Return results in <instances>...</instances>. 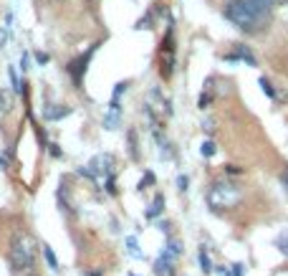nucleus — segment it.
Segmentation results:
<instances>
[{"label":"nucleus","mask_w":288,"mask_h":276,"mask_svg":"<svg viewBox=\"0 0 288 276\" xmlns=\"http://www.w3.org/2000/svg\"><path fill=\"white\" fill-rule=\"evenodd\" d=\"M3 167H5V160H3V157H0V170H3Z\"/></svg>","instance_id":"obj_33"},{"label":"nucleus","mask_w":288,"mask_h":276,"mask_svg":"<svg viewBox=\"0 0 288 276\" xmlns=\"http://www.w3.org/2000/svg\"><path fill=\"white\" fill-rule=\"evenodd\" d=\"M162 253H165V256H169V259L174 261V259H177V256H180V253H182V246H180V241H174V238H169Z\"/></svg>","instance_id":"obj_11"},{"label":"nucleus","mask_w":288,"mask_h":276,"mask_svg":"<svg viewBox=\"0 0 288 276\" xmlns=\"http://www.w3.org/2000/svg\"><path fill=\"white\" fill-rule=\"evenodd\" d=\"M210 99H212V92H210V87H205V92L200 94V99H197V107H200V109H207V107H210Z\"/></svg>","instance_id":"obj_17"},{"label":"nucleus","mask_w":288,"mask_h":276,"mask_svg":"<svg viewBox=\"0 0 288 276\" xmlns=\"http://www.w3.org/2000/svg\"><path fill=\"white\" fill-rule=\"evenodd\" d=\"M225 58H228V61H246L248 66H258V61H255V56L250 53V48H248V46H240V44L235 46V53H228Z\"/></svg>","instance_id":"obj_6"},{"label":"nucleus","mask_w":288,"mask_h":276,"mask_svg":"<svg viewBox=\"0 0 288 276\" xmlns=\"http://www.w3.org/2000/svg\"><path fill=\"white\" fill-rule=\"evenodd\" d=\"M281 185H283V190H286V195H288V170L281 175Z\"/></svg>","instance_id":"obj_28"},{"label":"nucleus","mask_w":288,"mask_h":276,"mask_svg":"<svg viewBox=\"0 0 288 276\" xmlns=\"http://www.w3.org/2000/svg\"><path fill=\"white\" fill-rule=\"evenodd\" d=\"M225 173H228V175H240L243 170H240V167H235V165H228V167H225Z\"/></svg>","instance_id":"obj_26"},{"label":"nucleus","mask_w":288,"mask_h":276,"mask_svg":"<svg viewBox=\"0 0 288 276\" xmlns=\"http://www.w3.org/2000/svg\"><path fill=\"white\" fill-rule=\"evenodd\" d=\"M160 230L162 233H169V221H160Z\"/></svg>","instance_id":"obj_30"},{"label":"nucleus","mask_w":288,"mask_h":276,"mask_svg":"<svg viewBox=\"0 0 288 276\" xmlns=\"http://www.w3.org/2000/svg\"><path fill=\"white\" fill-rule=\"evenodd\" d=\"M94 51H96V46H91V48H88V53H86V56H81V58H76V61L71 63V66H69V69H66V71H69V74H71V79H74V84H76V89H81V76L86 74V63H88V61H91V56H94Z\"/></svg>","instance_id":"obj_5"},{"label":"nucleus","mask_w":288,"mask_h":276,"mask_svg":"<svg viewBox=\"0 0 288 276\" xmlns=\"http://www.w3.org/2000/svg\"><path fill=\"white\" fill-rule=\"evenodd\" d=\"M36 241L31 233L26 230H18L13 241H10V248H8V264H10V271L13 274H33L36 269V259H38V251H36Z\"/></svg>","instance_id":"obj_2"},{"label":"nucleus","mask_w":288,"mask_h":276,"mask_svg":"<svg viewBox=\"0 0 288 276\" xmlns=\"http://www.w3.org/2000/svg\"><path fill=\"white\" fill-rule=\"evenodd\" d=\"M152 23H154V15H152V13H147L144 18H139L137 28H152Z\"/></svg>","instance_id":"obj_20"},{"label":"nucleus","mask_w":288,"mask_h":276,"mask_svg":"<svg viewBox=\"0 0 288 276\" xmlns=\"http://www.w3.org/2000/svg\"><path fill=\"white\" fill-rule=\"evenodd\" d=\"M26 276H36V274H26Z\"/></svg>","instance_id":"obj_34"},{"label":"nucleus","mask_w":288,"mask_h":276,"mask_svg":"<svg viewBox=\"0 0 288 276\" xmlns=\"http://www.w3.org/2000/svg\"><path fill=\"white\" fill-rule=\"evenodd\" d=\"M212 274H217V276H230V266H215Z\"/></svg>","instance_id":"obj_24"},{"label":"nucleus","mask_w":288,"mask_h":276,"mask_svg":"<svg viewBox=\"0 0 288 276\" xmlns=\"http://www.w3.org/2000/svg\"><path fill=\"white\" fill-rule=\"evenodd\" d=\"M10 81H13V92L20 94V84H18V76H15V69H10Z\"/></svg>","instance_id":"obj_23"},{"label":"nucleus","mask_w":288,"mask_h":276,"mask_svg":"<svg viewBox=\"0 0 288 276\" xmlns=\"http://www.w3.org/2000/svg\"><path fill=\"white\" fill-rule=\"evenodd\" d=\"M197 261H200V269H203V274H212V271H215V266H212V259H210V253L205 251V246L200 248V253H197Z\"/></svg>","instance_id":"obj_10"},{"label":"nucleus","mask_w":288,"mask_h":276,"mask_svg":"<svg viewBox=\"0 0 288 276\" xmlns=\"http://www.w3.org/2000/svg\"><path fill=\"white\" fill-rule=\"evenodd\" d=\"M243 274H246V264H240V261H238V264L230 266V276H243Z\"/></svg>","instance_id":"obj_21"},{"label":"nucleus","mask_w":288,"mask_h":276,"mask_svg":"<svg viewBox=\"0 0 288 276\" xmlns=\"http://www.w3.org/2000/svg\"><path fill=\"white\" fill-rule=\"evenodd\" d=\"M71 114V107H61V104H53V107H48L46 112H43V117H46L48 122H56V119H63Z\"/></svg>","instance_id":"obj_8"},{"label":"nucleus","mask_w":288,"mask_h":276,"mask_svg":"<svg viewBox=\"0 0 288 276\" xmlns=\"http://www.w3.org/2000/svg\"><path fill=\"white\" fill-rule=\"evenodd\" d=\"M126 87H129L126 81L117 84V89H114V94H112V101H109V112H106V117H104V130H117V127H119V117H122V94L126 92Z\"/></svg>","instance_id":"obj_4"},{"label":"nucleus","mask_w":288,"mask_h":276,"mask_svg":"<svg viewBox=\"0 0 288 276\" xmlns=\"http://www.w3.org/2000/svg\"><path fill=\"white\" fill-rule=\"evenodd\" d=\"M147 185H154V173H152V170H147V173H144V178L139 183V190H144Z\"/></svg>","instance_id":"obj_19"},{"label":"nucleus","mask_w":288,"mask_h":276,"mask_svg":"<svg viewBox=\"0 0 288 276\" xmlns=\"http://www.w3.org/2000/svg\"><path fill=\"white\" fill-rule=\"evenodd\" d=\"M104 274V269H99V271H83L81 276H101Z\"/></svg>","instance_id":"obj_31"},{"label":"nucleus","mask_w":288,"mask_h":276,"mask_svg":"<svg viewBox=\"0 0 288 276\" xmlns=\"http://www.w3.org/2000/svg\"><path fill=\"white\" fill-rule=\"evenodd\" d=\"M129 144H131V157H139V152H137V135L134 132H129Z\"/></svg>","instance_id":"obj_22"},{"label":"nucleus","mask_w":288,"mask_h":276,"mask_svg":"<svg viewBox=\"0 0 288 276\" xmlns=\"http://www.w3.org/2000/svg\"><path fill=\"white\" fill-rule=\"evenodd\" d=\"M258 84H260V89H263V94L268 96V99H273V101H278V94H276V89H273V84L265 79V76H260L258 79Z\"/></svg>","instance_id":"obj_14"},{"label":"nucleus","mask_w":288,"mask_h":276,"mask_svg":"<svg viewBox=\"0 0 288 276\" xmlns=\"http://www.w3.org/2000/svg\"><path fill=\"white\" fill-rule=\"evenodd\" d=\"M276 0H225L223 15L246 33H258L271 20Z\"/></svg>","instance_id":"obj_1"},{"label":"nucleus","mask_w":288,"mask_h":276,"mask_svg":"<svg viewBox=\"0 0 288 276\" xmlns=\"http://www.w3.org/2000/svg\"><path fill=\"white\" fill-rule=\"evenodd\" d=\"M205 200H207V205H210L212 210H228V208H235V205L243 200V190H240L235 183L217 180V183H212V187L207 190Z\"/></svg>","instance_id":"obj_3"},{"label":"nucleus","mask_w":288,"mask_h":276,"mask_svg":"<svg viewBox=\"0 0 288 276\" xmlns=\"http://www.w3.org/2000/svg\"><path fill=\"white\" fill-rule=\"evenodd\" d=\"M20 69H23V74L31 69V66H28V53H23V56H20Z\"/></svg>","instance_id":"obj_25"},{"label":"nucleus","mask_w":288,"mask_h":276,"mask_svg":"<svg viewBox=\"0 0 288 276\" xmlns=\"http://www.w3.org/2000/svg\"><path fill=\"white\" fill-rule=\"evenodd\" d=\"M43 259H46L51 271H58V259H56V253H53V248L48 243H43Z\"/></svg>","instance_id":"obj_12"},{"label":"nucleus","mask_w":288,"mask_h":276,"mask_svg":"<svg viewBox=\"0 0 288 276\" xmlns=\"http://www.w3.org/2000/svg\"><path fill=\"white\" fill-rule=\"evenodd\" d=\"M51 155H53V157H61V150H58L56 144H51Z\"/></svg>","instance_id":"obj_32"},{"label":"nucleus","mask_w":288,"mask_h":276,"mask_svg":"<svg viewBox=\"0 0 288 276\" xmlns=\"http://www.w3.org/2000/svg\"><path fill=\"white\" fill-rule=\"evenodd\" d=\"M187 187H190V178L180 175V178H177V190H180V193H187Z\"/></svg>","instance_id":"obj_18"},{"label":"nucleus","mask_w":288,"mask_h":276,"mask_svg":"<svg viewBox=\"0 0 288 276\" xmlns=\"http://www.w3.org/2000/svg\"><path fill=\"white\" fill-rule=\"evenodd\" d=\"M162 210H165V195H154V200H152L149 210L144 213V218L147 221H154L157 216H162Z\"/></svg>","instance_id":"obj_9"},{"label":"nucleus","mask_w":288,"mask_h":276,"mask_svg":"<svg viewBox=\"0 0 288 276\" xmlns=\"http://www.w3.org/2000/svg\"><path fill=\"white\" fill-rule=\"evenodd\" d=\"M36 61L41 63V66H43V63H48V53H43V51H41V53H36Z\"/></svg>","instance_id":"obj_27"},{"label":"nucleus","mask_w":288,"mask_h":276,"mask_svg":"<svg viewBox=\"0 0 288 276\" xmlns=\"http://www.w3.org/2000/svg\"><path fill=\"white\" fill-rule=\"evenodd\" d=\"M154 274L157 276H174V261L162 253V256L154 261Z\"/></svg>","instance_id":"obj_7"},{"label":"nucleus","mask_w":288,"mask_h":276,"mask_svg":"<svg viewBox=\"0 0 288 276\" xmlns=\"http://www.w3.org/2000/svg\"><path fill=\"white\" fill-rule=\"evenodd\" d=\"M5 44H8V33H5V31H0V48H3Z\"/></svg>","instance_id":"obj_29"},{"label":"nucleus","mask_w":288,"mask_h":276,"mask_svg":"<svg viewBox=\"0 0 288 276\" xmlns=\"http://www.w3.org/2000/svg\"><path fill=\"white\" fill-rule=\"evenodd\" d=\"M215 152H217V147H215L212 139H205V142L200 144V155H203V157H212Z\"/></svg>","instance_id":"obj_15"},{"label":"nucleus","mask_w":288,"mask_h":276,"mask_svg":"<svg viewBox=\"0 0 288 276\" xmlns=\"http://www.w3.org/2000/svg\"><path fill=\"white\" fill-rule=\"evenodd\" d=\"M126 248H129V256L142 259V253H139V246H137V238H134V236H129V238H126Z\"/></svg>","instance_id":"obj_16"},{"label":"nucleus","mask_w":288,"mask_h":276,"mask_svg":"<svg viewBox=\"0 0 288 276\" xmlns=\"http://www.w3.org/2000/svg\"><path fill=\"white\" fill-rule=\"evenodd\" d=\"M273 243H276V248H278V251L283 253V256L288 259V228L278 233V236H276V241H273Z\"/></svg>","instance_id":"obj_13"}]
</instances>
